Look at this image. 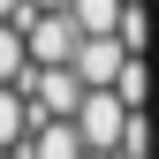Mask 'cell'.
Masks as SVG:
<instances>
[{
    "mask_svg": "<svg viewBox=\"0 0 159 159\" xmlns=\"http://www.w3.org/2000/svg\"><path fill=\"white\" fill-rule=\"evenodd\" d=\"M76 30L84 38H121V23H129V0H76Z\"/></svg>",
    "mask_w": 159,
    "mask_h": 159,
    "instance_id": "obj_7",
    "label": "cell"
},
{
    "mask_svg": "<svg viewBox=\"0 0 159 159\" xmlns=\"http://www.w3.org/2000/svg\"><path fill=\"white\" fill-rule=\"evenodd\" d=\"M76 129H84L91 152H121V136H129V98H121V91H91L84 106H76Z\"/></svg>",
    "mask_w": 159,
    "mask_h": 159,
    "instance_id": "obj_3",
    "label": "cell"
},
{
    "mask_svg": "<svg viewBox=\"0 0 159 159\" xmlns=\"http://www.w3.org/2000/svg\"><path fill=\"white\" fill-rule=\"evenodd\" d=\"M30 129H38L30 91H23V84H0V152H23V144H30Z\"/></svg>",
    "mask_w": 159,
    "mask_h": 159,
    "instance_id": "obj_5",
    "label": "cell"
},
{
    "mask_svg": "<svg viewBox=\"0 0 159 159\" xmlns=\"http://www.w3.org/2000/svg\"><path fill=\"white\" fill-rule=\"evenodd\" d=\"M23 159H91V144H84L76 121H38L30 144H23Z\"/></svg>",
    "mask_w": 159,
    "mask_h": 159,
    "instance_id": "obj_6",
    "label": "cell"
},
{
    "mask_svg": "<svg viewBox=\"0 0 159 159\" xmlns=\"http://www.w3.org/2000/svg\"><path fill=\"white\" fill-rule=\"evenodd\" d=\"M30 76V38L23 23H0V84H23Z\"/></svg>",
    "mask_w": 159,
    "mask_h": 159,
    "instance_id": "obj_8",
    "label": "cell"
},
{
    "mask_svg": "<svg viewBox=\"0 0 159 159\" xmlns=\"http://www.w3.org/2000/svg\"><path fill=\"white\" fill-rule=\"evenodd\" d=\"M0 159H23V152H0Z\"/></svg>",
    "mask_w": 159,
    "mask_h": 159,
    "instance_id": "obj_16",
    "label": "cell"
},
{
    "mask_svg": "<svg viewBox=\"0 0 159 159\" xmlns=\"http://www.w3.org/2000/svg\"><path fill=\"white\" fill-rule=\"evenodd\" d=\"M23 91H30L38 121H76V106L91 98V84H84L76 68H30V76H23Z\"/></svg>",
    "mask_w": 159,
    "mask_h": 159,
    "instance_id": "obj_2",
    "label": "cell"
},
{
    "mask_svg": "<svg viewBox=\"0 0 159 159\" xmlns=\"http://www.w3.org/2000/svg\"><path fill=\"white\" fill-rule=\"evenodd\" d=\"M121 159H159V129H152V114H129V136H121Z\"/></svg>",
    "mask_w": 159,
    "mask_h": 159,
    "instance_id": "obj_10",
    "label": "cell"
},
{
    "mask_svg": "<svg viewBox=\"0 0 159 159\" xmlns=\"http://www.w3.org/2000/svg\"><path fill=\"white\" fill-rule=\"evenodd\" d=\"M129 8H152V0H129Z\"/></svg>",
    "mask_w": 159,
    "mask_h": 159,
    "instance_id": "obj_15",
    "label": "cell"
},
{
    "mask_svg": "<svg viewBox=\"0 0 159 159\" xmlns=\"http://www.w3.org/2000/svg\"><path fill=\"white\" fill-rule=\"evenodd\" d=\"M30 38V68H76V53H84V30H76V15H15Z\"/></svg>",
    "mask_w": 159,
    "mask_h": 159,
    "instance_id": "obj_1",
    "label": "cell"
},
{
    "mask_svg": "<svg viewBox=\"0 0 159 159\" xmlns=\"http://www.w3.org/2000/svg\"><path fill=\"white\" fill-rule=\"evenodd\" d=\"M91 159H121V152H91Z\"/></svg>",
    "mask_w": 159,
    "mask_h": 159,
    "instance_id": "obj_14",
    "label": "cell"
},
{
    "mask_svg": "<svg viewBox=\"0 0 159 159\" xmlns=\"http://www.w3.org/2000/svg\"><path fill=\"white\" fill-rule=\"evenodd\" d=\"M114 91L129 98V114H152V61H129V68H121V84H114Z\"/></svg>",
    "mask_w": 159,
    "mask_h": 159,
    "instance_id": "obj_9",
    "label": "cell"
},
{
    "mask_svg": "<svg viewBox=\"0 0 159 159\" xmlns=\"http://www.w3.org/2000/svg\"><path fill=\"white\" fill-rule=\"evenodd\" d=\"M76 0H30V15H68Z\"/></svg>",
    "mask_w": 159,
    "mask_h": 159,
    "instance_id": "obj_12",
    "label": "cell"
},
{
    "mask_svg": "<svg viewBox=\"0 0 159 159\" xmlns=\"http://www.w3.org/2000/svg\"><path fill=\"white\" fill-rule=\"evenodd\" d=\"M129 61H136V53L121 46V38H84V53H76V76H84L91 91H114Z\"/></svg>",
    "mask_w": 159,
    "mask_h": 159,
    "instance_id": "obj_4",
    "label": "cell"
},
{
    "mask_svg": "<svg viewBox=\"0 0 159 159\" xmlns=\"http://www.w3.org/2000/svg\"><path fill=\"white\" fill-rule=\"evenodd\" d=\"M121 46L136 53V61H152V15H144V8H129V23H121Z\"/></svg>",
    "mask_w": 159,
    "mask_h": 159,
    "instance_id": "obj_11",
    "label": "cell"
},
{
    "mask_svg": "<svg viewBox=\"0 0 159 159\" xmlns=\"http://www.w3.org/2000/svg\"><path fill=\"white\" fill-rule=\"evenodd\" d=\"M30 8V0H0V23H15V15H23Z\"/></svg>",
    "mask_w": 159,
    "mask_h": 159,
    "instance_id": "obj_13",
    "label": "cell"
}]
</instances>
